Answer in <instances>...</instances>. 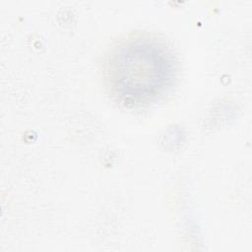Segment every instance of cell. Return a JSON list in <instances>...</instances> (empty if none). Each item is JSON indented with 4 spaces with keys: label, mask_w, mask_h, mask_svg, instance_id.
<instances>
[{
    "label": "cell",
    "mask_w": 252,
    "mask_h": 252,
    "mask_svg": "<svg viewBox=\"0 0 252 252\" xmlns=\"http://www.w3.org/2000/svg\"><path fill=\"white\" fill-rule=\"evenodd\" d=\"M177 61L161 39L139 33L119 41L106 55L103 77L111 97L126 107L148 106L172 87Z\"/></svg>",
    "instance_id": "obj_1"
}]
</instances>
